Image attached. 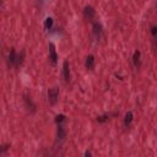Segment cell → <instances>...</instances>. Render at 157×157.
Returning <instances> with one entry per match:
<instances>
[{
  "instance_id": "9",
  "label": "cell",
  "mask_w": 157,
  "mask_h": 157,
  "mask_svg": "<svg viewBox=\"0 0 157 157\" xmlns=\"http://www.w3.org/2000/svg\"><path fill=\"white\" fill-rule=\"evenodd\" d=\"M85 65L88 70H92L94 67V56L93 55H87V58L85 60Z\"/></svg>"
},
{
  "instance_id": "5",
  "label": "cell",
  "mask_w": 157,
  "mask_h": 157,
  "mask_svg": "<svg viewBox=\"0 0 157 157\" xmlns=\"http://www.w3.org/2000/svg\"><path fill=\"white\" fill-rule=\"evenodd\" d=\"M63 75H64L65 82H69L70 78H71V75H70V66H69V61L67 60H65L64 64H63Z\"/></svg>"
},
{
  "instance_id": "8",
  "label": "cell",
  "mask_w": 157,
  "mask_h": 157,
  "mask_svg": "<svg viewBox=\"0 0 157 157\" xmlns=\"http://www.w3.org/2000/svg\"><path fill=\"white\" fill-rule=\"evenodd\" d=\"M92 28H93V34H94L97 38H99L101 34H102V32H103V29H102V25L98 23V22H94Z\"/></svg>"
},
{
  "instance_id": "17",
  "label": "cell",
  "mask_w": 157,
  "mask_h": 157,
  "mask_svg": "<svg viewBox=\"0 0 157 157\" xmlns=\"http://www.w3.org/2000/svg\"><path fill=\"white\" fill-rule=\"evenodd\" d=\"M38 1H40V2H42V1H43V0H38Z\"/></svg>"
},
{
  "instance_id": "16",
  "label": "cell",
  "mask_w": 157,
  "mask_h": 157,
  "mask_svg": "<svg viewBox=\"0 0 157 157\" xmlns=\"http://www.w3.org/2000/svg\"><path fill=\"white\" fill-rule=\"evenodd\" d=\"M85 156H86V157H91V156H92V153H91L90 151H86V152H85Z\"/></svg>"
},
{
  "instance_id": "15",
  "label": "cell",
  "mask_w": 157,
  "mask_h": 157,
  "mask_svg": "<svg viewBox=\"0 0 157 157\" xmlns=\"http://www.w3.org/2000/svg\"><path fill=\"white\" fill-rule=\"evenodd\" d=\"M151 34H152V37H156L157 36V26H151Z\"/></svg>"
},
{
  "instance_id": "1",
  "label": "cell",
  "mask_w": 157,
  "mask_h": 157,
  "mask_svg": "<svg viewBox=\"0 0 157 157\" xmlns=\"http://www.w3.org/2000/svg\"><path fill=\"white\" fill-rule=\"evenodd\" d=\"M23 58H25V52H21L20 54H17L15 48H11L9 56H7V64H9V66L17 67L23 63Z\"/></svg>"
},
{
  "instance_id": "12",
  "label": "cell",
  "mask_w": 157,
  "mask_h": 157,
  "mask_svg": "<svg viewBox=\"0 0 157 157\" xmlns=\"http://www.w3.org/2000/svg\"><path fill=\"white\" fill-rule=\"evenodd\" d=\"M53 23H54L53 18H52V17H47V18H45V21H44V29L49 31V29L53 27Z\"/></svg>"
},
{
  "instance_id": "6",
  "label": "cell",
  "mask_w": 157,
  "mask_h": 157,
  "mask_svg": "<svg viewBox=\"0 0 157 157\" xmlns=\"http://www.w3.org/2000/svg\"><path fill=\"white\" fill-rule=\"evenodd\" d=\"M25 98V104H26V107H27V109L31 112V113H34L36 112V104L33 103V101H32V98L29 97V96H27V94H25L23 96Z\"/></svg>"
},
{
  "instance_id": "10",
  "label": "cell",
  "mask_w": 157,
  "mask_h": 157,
  "mask_svg": "<svg viewBox=\"0 0 157 157\" xmlns=\"http://www.w3.org/2000/svg\"><path fill=\"white\" fill-rule=\"evenodd\" d=\"M140 58H141V53L139 49H136L134 52V55H132V63L135 65V67H139L140 66Z\"/></svg>"
},
{
  "instance_id": "14",
  "label": "cell",
  "mask_w": 157,
  "mask_h": 157,
  "mask_svg": "<svg viewBox=\"0 0 157 157\" xmlns=\"http://www.w3.org/2000/svg\"><path fill=\"white\" fill-rule=\"evenodd\" d=\"M108 119H109V115H108V114H103V115L97 117V121H98V123H105Z\"/></svg>"
},
{
  "instance_id": "2",
  "label": "cell",
  "mask_w": 157,
  "mask_h": 157,
  "mask_svg": "<svg viewBox=\"0 0 157 157\" xmlns=\"http://www.w3.org/2000/svg\"><path fill=\"white\" fill-rule=\"evenodd\" d=\"M59 98V88L58 87H53L48 90V102L50 104H55L58 102Z\"/></svg>"
},
{
  "instance_id": "13",
  "label": "cell",
  "mask_w": 157,
  "mask_h": 157,
  "mask_svg": "<svg viewBox=\"0 0 157 157\" xmlns=\"http://www.w3.org/2000/svg\"><path fill=\"white\" fill-rule=\"evenodd\" d=\"M66 119V117L64 115V114H58L56 117H55V119H54V121L56 123V124H61L64 120Z\"/></svg>"
},
{
  "instance_id": "3",
  "label": "cell",
  "mask_w": 157,
  "mask_h": 157,
  "mask_svg": "<svg viewBox=\"0 0 157 157\" xmlns=\"http://www.w3.org/2000/svg\"><path fill=\"white\" fill-rule=\"evenodd\" d=\"M49 60L53 65H56V63H58V53H56L55 45L53 43H49Z\"/></svg>"
},
{
  "instance_id": "7",
  "label": "cell",
  "mask_w": 157,
  "mask_h": 157,
  "mask_svg": "<svg viewBox=\"0 0 157 157\" xmlns=\"http://www.w3.org/2000/svg\"><path fill=\"white\" fill-rule=\"evenodd\" d=\"M56 137H58V140H60V141H63V140H65V137H66V129L61 125V124H58V130H56Z\"/></svg>"
},
{
  "instance_id": "4",
  "label": "cell",
  "mask_w": 157,
  "mask_h": 157,
  "mask_svg": "<svg viewBox=\"0 0 157 157\" xmlns=\"http://www.w3.org/2000/svg\"><path fill=\"white\" fill-rule=\"evenodd\" d=\"M94 15H96V10H94L92 6L87 5V6L83 9V17H85V20L91 21V20L94 17Z\"/></svg>"
},
{
  "instance_id": "11",
  "label": "cell",
  "mask_w": 157,
  "mask_h": 157,
  "mask_svg": "<svg viewBox=\"0 0 157 157\" xmlns=\"http://www.w3.org/2000/svg\"><path fill=\"white\" fill-rule=\"evenodd\" d=\"M132 118H134L132 112H126V114L124 117V125L125 126H129L131 124V121H132Z\"/></svg>"
}]
</instances>
